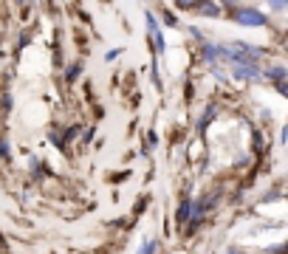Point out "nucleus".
Here are the masks:
<instances>
[{"instance_id": "nucleus-15", "label": "nucleus", "mask_w": 288, "mask_h": 254, "mask_svg": "<svg viewBox=\"0 0 288 254\" xmlns=\"http://www.w3.org/2000/svg\"><path fill=\"white\" fill-rule=\"evenodd\" d=\"M122 51H124V48H110L108 54H105V59H116V56L122 54Z\"/></svg>"}, {"instance_id": "nucleus-9", "label": "nucleus", "mask_w": 288, "mask_h": 254, "mask_svg": "<svg viewBox=\"0 0 288 254\" xmlns=\"http://www.w3.org/2000/svg\"><path fill=\"white\" fill-rule=\"evenodd\" d=\"M82 74V65L80 62H74V65H68V71H65V82H77V77Z\"/></svg>"}, {"instance_id": "nucleus-13", "label": "nucleus", "mask_w": 288, "mask_h": 254, "mask_svg": "<svg viewBox=\"0 0 288 254\" xmlns=\"http://www.w3.org/2000/svg\"><path fill=\"white\" fill-rule=\"evenodd\" d=\"M94 133H96V127H88V130H85V136H82V144H88V141L94 139Z\"/></svg>"}, {"instance_id": "nucleus-18", "label": "nucleus", "mask_w": 288, "mask_h": 254, "mask_svg": "<svg viewBox=\"0 0 288 254\" xmlns=\"http://www.w3.org/2000/svg\"><path fill=\"white\" fill-rule=\"evenodd\" d=\"M0 246H3V237H0Z\"/></svg>"}, {"instance_id": "nucleus-4", "label": "nucleus", "mask_w": 288, "mask_h": 254, "mask_svg": "<svg viewBox=\"0 0 288 254\" xmlns=\"http://www.w3.org/2000/svg\"><path fill=\"white\" fill-rule=\"evenodd\" d=\"M260 74H266V79H271L274 85H277V82H285V77H288V71L282 68V65H268V68L260 71Z\"/></svg>"}, {"instance_id": "nucleus-1", "label": "nucleus", "mask_w": 288, "mask_h": 254, "mask_svg": "<svg viewBox=\"0 0 288 254\" xmlns=\"http://www.w3.org/2000/svg\"><path fill=\"white\" fill-rule=\"evenodd\" d=\"M235 20H238L240 26L260 28V26H268V14L257 12V9H252V6H240V9H235Z\"/></svg>"}, {"instance_id": "nucleus-12", "label": "nucleus", "mask_w": 288, "mask_h": 254, "mask_svg": "<svg viewBox=\"0 0 288 254\" xmlns=\"http://www.w3.org/2000/svg\"><path fill=\"white\" fill-rule=\"evenodd\" d=\"M156 248H159L156 240H144V246H141V251H138V254H156Z\"/></svg>"}, {"instance_id": "nucleus-8", "label": "nucleus", "mask_w": 288, "mask_h": 254, "mask_svg": "<svg viewBox=\"0 0 288 254\" xmlns=\"http://www.w3.org/2000/svg\"><path fill=\"white\" fill-rule=\"evenodd\" d=\"M195 12H201L203 17H218V14H221V6H218V3H198Z\"/></svg>"}, {"instance_id": "nucleus-6", "label": "nucleus", "mask_w": 288, "mask_h": 254, "mask_svg": "<svg viewBox=\"0 0 288 254\" xmlns=\"http://www.w3.org/2000/svg\"><path fill=\"white\" fill-rule=\"evenodd\" d=\"M201 59L206 65H215L218 62V48L212 45V42H203V48H201Z\"/></svg>"}, {"instance_id": "nucleus-2", "label": "nucleus", "mask_w": 288, "mask_h": 254, "mask_svg": "<svg viewBox=\"0 0 288 254\" xmlns=\"http://www.w3.org/2000/svg\"><path fill=\"white\" fill-rule=\"evenodd\" d=\"M232 77L240 79V82L260 79V65H232Z\"/></svg>"}, {"instance_id": "nucleus-16", "label": "nucleus", "mask_w": 288, "mask_h": 254, "mask_svg": "<svg viewBox=\"0 0 288 254\" xmlns=\"http://www.w3.org/2000/svg\"><path fill=\"white\" fill-rule=\"evenodd\" d=\"M164 23L167 26H178V17L175 14H164Z\"/></svg>"}, {"instance_id": "nucleus-11", "label": "nucleus", "mask_w": 288, "mask_h": 254, "mask_svg": "<svg viewBox=\"0 0 288 254\" xmlns=\"http://www.w3.org/2000/svg\"><path fill=\"white\" fill-rule=\"evenodd\" d=\"M80 133H82V127H80V124H71V127H68V133L62 136V144H68V141H74V139H77V136H80Z\"/></svg>"}, {"instance_id": "nucleus-17", "label": "nucleus", "mask_w": 288, "mask_h": 254, "mask_svg": "<svg viewBox=\"0 0 288 254\" xmlns=\"http://www.w3.org/2000/svg\"><path fill=\"white\" fill-rule=\"evenodd\" d=\"M189 34H192V37H195V40H198V42H203V34H201V31H198V28H195V26H189Z\"/></svg>"}, {"instance_id": "nucleus-3", "label": "nucleus", "mask_w": 288, "mask_h": 254, "mask_svg": "<svg viewBox=\"0 0 288 254\" xmlns=\"http://www.w3.org/2000/svg\"><path fill=\"white\" fill-rule=\"evenodd\" d=\"M147 28H150V34H153V42H156V51H164L167 48V42H164V37H161V28H159V20H156V14L153 12H147Z\"/></svg>"}, {"instance_id": "nucleus-7", "label": "nucleus", "mask_w": 288, "mask_h": 254, "mask_svg": "<svg viewBox=\"0 0 288 254\" xmlns=\"http://www.w3.org/2000/svg\"><path fill=\"white\" fill-rule=\"evenodd\" d=\"M189 204H192L189 198H184V201H181L178 212H175V223H187V220H189Z\"/></svg>"}, {"instance_id": "nucleus-14", "label": "nucleus", "mask_w": 288, "mask_h": 254, "mask_svg": "<svg viewBox=\"0 0 288 254\" xmlns=\"http://www.w3.org/2000/svg\"><path fill=\"white\" fill-rule=\"evenodd\" d=\"M3 110H12V93H3Z\"/></svg>"}, {"instance_id": "nucleus-5", "label": "nucleus", "mask_w": 288, "mask_h": 254, "mask_svg": "<svg viewBox=\"0 0 288 254\" xmlns=\"http://www.w3.org/2000/svg\"><path fill=\"white\" fill-rule=\"evenodd\" d=\"M215 116H218V105H215V102H209V105L203 107V116L198 119V133H203V130H206V124L215 119Z\"/></svg>"}, {"instance_id": "nucleus-10", "label": "nucleus", "mask_w": 288, "mask_h": 254, "mask_svg": "<svg viewBox=\"0 0 288 254\" xmlns=\"http://www.w3.org/2000/svg\"><path fill=\"white\" fill-rule=\"evenodd\" d=\"M0 158H3V161H12V147H9L6 136H0Z\"/></svg>"}]
</instances>
